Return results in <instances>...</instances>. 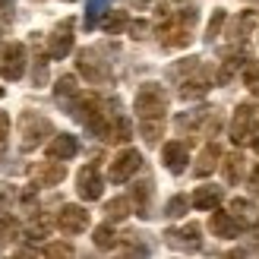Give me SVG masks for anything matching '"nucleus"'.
<instances>
[{"instance_id":"obj_1","label":"nucleus","mask_w":259,"mask_h":259,"mask_svg":"<svg viewBox=\"0 0 259 259\" xmlns=\"http://www.w3.org/2000/svg\"><path fill=\"white\" fill-rule=\"evenodd\" d=\"M164 111H167V92L158 82H146L136 92V114L146 120V117H164Z\"/></svg>"},{"instance_id":"obj_2","label":"nucleus","mask_w":259,"mask_h":259,"mask_svg":"<svg viewBox=\"0 0 259 259\" xmlns=\"http://www.w3.org/2000/svg\"><path fill=\"white\" fill-rule=\"evenodd\" d=\"M22 152H32L35 146H41V139L54 133V126H51L48 117L41 114H22Z\"/></svg>"},{"instance_id":"obj_3","label":"nucleus","mask_w":259,"mask_h":259,"mask_svg":"<svg viewBox=\"0 0 259 259\" xmlns=\"http://www.w3.org/2000/svg\"><path fill=\"white\" fill-rule=\"evenodd\" d=\"M73 25H76V22H73L70 16L54 25V32H51V38H48V57L63 60V57L73 51Z\"/></svg>"},{"instance_id":"obj_4","label":"nucleus","mask_w":259,"mask_h":259,"mask_svg":"<svg viewBox=\"0 0 259 259\" xmlns=\"http://www.w3.org/2000/svg\"><path fill=\"white\" fill-rule=\"evenodd\" d=\"M256 120H259V111H256L253 105H240V108L234 111V120H231V139H234V146H240L243 139L253 136Z\"/></svg>"},{"instance_id":"obj_5","label":"nucleus","mask_w":259,"mask_h":259,"mask_svg":"<svg viewBox=\"0 0 259 259\" xmlns=\"http://www.w3.org/2000/svg\"><path fill=\"white\" fill-rule=\"evenodd\" d=\"M139 167H142V155H139L136 149H123L117 158L111 161V171H108V174H111L114 184H126V180L133 177Z\"/></svg>"},{"instance_id":"obj_6","label":"nucleus","mask_w":259,"mask_h":259,"mask_svg":"<svg viewBox=\"0 0 259 259\" xmlns=\"http://www.w3.org/2000/svg\"><path fill=\"white\" fill-rule=\"evenodd\" d=\"M0 73H4V79H10V82L22 79V73H25V45H19V41L7 45L4 63H0Z\"/></svg>"},{"instance_id":"obj_7","label":"nucleus","mask_w":259,"mask_h":259,"mask_svg":"<svg viewBox=\"0 0 259 259\" xmlns=\"http://www.w3.org/2000/svg\"><path fill=\"white\" fill-rule=\"evenodd\" d=\"M57 228L63 234H82L89 228V212L82 205H63L60 215H57Z\"/></svg>"},{"instance_id":"obj_8","label":"nucleus","mask_w":259,"mask_h":259,"mask_svg":"<svg viewBox=\"0 0 259 259\" xmlns=\"http://www.w3.org/2000/svg\"><path fill=\"white\" fill-rule=\"evenodd\" d=\"M158 38H161V45H164V48H187L193 35H190V25H187V22H180L177 16H171V19L161 25Z\"/></svg>"},{"instance_id":"obj_9","label":"nucleus","mask_w":259,"mask_h":259,"mask_svg":"<svg viewBox=\"0 0 259 259\" xmlns=\"http://www.w3.org/2000/svg\"><path fill=\"white\" fill-rule=\"evenodd\" d=\"M76 190H79V196H82L85 202L101 199V193H105V184H101V177H98V171H95V164H89V167H82V171H79V177H76Z\"/></svg>"},{"instance_id":"obj_10","label":"nucleus","mask_w":259,"mask_h":259,"mask_svg":"<svg viewBox=\"0 0 259 259\" xmlns=\"http://www.w3.org/2000/svg\"><path fill=\"white\" fill-rule=\"evenodd\" d=\"M161 161H164V167H167L171 174H184V171H187V161H190L187 142H180V139L167 142V146L161 149Z\"/></svg>"},{"instance_id":"obj_11","label":"nucleus","mask_w":259,"mask_h":259,"mask_svg":"<svg viewBox=\"0 0 259 259\" xmlns=\"http://www.w3.org/2000/svg\"><path fill=\"white\" fill-rule=\"evenodd\" d=\"M164 240L174 250H199V225H184V228H171L164 234Z\"/></svg>"},{"instance_id":"obj_12","label":"nucleus","mask_w":259,"mask_h":259,"mask_svg":"<svg viewBox=\"0 0 259 259\" xmlns=\"http://www.w3.org/2000/svg\"><path fill=\"white\" fill-rule=\"evenodd\" d=\"M76 152H79V139H76V136H70V133H57L54 139L48 142V158L70 161Z\"/></svg>"},{"instance_id":"obj_13","label":"nucleus","mask_w":259,"mask_h":259,"mask_svg":"<svg viewBox=\"0 0 259 259\" xmlns=\"http://www.w3.org/2000/svg\"><path fill=\"white\" fill-rule=\"evenodd\" d=\"M212 89V76L205 73L202 67H196V76H190V79H184L180 82V98H202L205 92Z\"/></svg>"},{"instance_id":"obj_14","label":"nucleus","mask_w":259,"mask_h":259,"mask_svg":"<svg viewBox=\"0 0 259 259\" xmlns=\"http://www.w3.org/2000/svg\"><path fill=\"white\" fill-rule=\"evenodd\" d=\"M209 231H212L215 237L234 240V237H237V231H240V225L234 222V215H231V212H215V209H212V218H209Z\"/></svg>"},{"instance_id":"obj_15","label":"nucleus","mask_w":259,"mask_h":259,"mask_svg":"<svg viewBox=\"0 0 259 259\" xmlns=\"http://www.w3.org/2000/svg\"><path fill=\"white\" fill-rule=\"evenodd\" d=\"M231 215H234V222L240 228H247V231H253L259 225V212H256V205L250 199H240V196L231 199Z\"/></svg>"},{"instance_id":"obj_16","label":"nucleus","mask_w":259,"mask_h":259,"mask_svg":"<svg viewBox=\"0 0 259 259\" xmlns=\"http://www.w3.org/2000/svg\"><path fill=\"white\" fill-rule=\"evenodd\" d=\"M63 177H67V167H63V161H57V158L41 161V164L35 167V180H38L41 187H57Z\"/></svg>"},{"instance_id":"obj_17","label":"nucleus","mask_w":259,"mask_h":259,"mask_svg":"<svg viewBox=\"0 0 259 259\" xmlns=\"http://www.w3.org/2000/svg\"><path fill=\"white\" fill-rule=\"evenodd\" d=\"M218 158H222V149H218L215 142H209V146L199 152L196 164H193V174H196V177H209L215 167H218Z\"/></svg>"},{"instance_id":"obj_18","label":"nucleus","mask_w":259,"mask_h":259,"mask_svg":"<svg viewBox=\"0 0 259 259\" xmlns=\"http://www.w3.org/2000/svg\"><path fill=\"white\" fill-rule=\"evenodd\" d=\"M190 202L202 212H212V209H218V202H222V187H199Z\"/></svg>"},{"instance_id":"obj_19","label":"nucleus","mask_w":259,"mask_h":259,"mask_svg":"<svg viewBox=\"0 0 259 259\" xmlns=\"http://www.w3.org/2000/svg\"><path fill=\"white\" fill-rule=\"evenodd\" d=\"M79 70L85 73V79H92V82H105L108 79V67H101L92 51H82L79 54Z\"/></svg>"},{"instance_id":"obj_20","label":"nucleus","mask_w":259,"mask_h":259,"mask_svg":"<svg viewBox=\"0 0 259 259\" xmlns=\"http://www.w3.org/2000/svg\"><path fill=\"white\" fill-rule=\"evenodd\" d=\"M133 202H136V215L142 218L152 215V180H139L133 187Z\"/></svg>"},{"instance_id":"obj_21","label":"nucleus","mask_w":259,"mask_h":259,"mask_svg":"<svg viewBox=\"0 0 259 259\" xmlns=\"http://www.w3.org/2000/svg\"><path fill=\"white\" fill-rule=\"evenodd\" d=\"M253 25H256V13L247 10V13H240V16L231 22V41H247V35L253 32Z\"/></svg>"},{"instance_id":"obj_22","label":"nucleus","mask_w":259,"mask_h":259,"mask_svg":"<svg viewBox=\"0 0 259 259\" xmlns=\"http://www.w3.org/2000/svg\"><path fill=\"white\" fill-rule=\"evenodd\" d=\"M222 171H225L228 184H240V177H243V155L240 152H231L228 158L222 161Z\"/></svg>"},{"instance_id":"obj_23","label":"nucleus","mask_w":259,"mask_h":259,"mask_svg":"<svg viewBox=\"0 0 259 259\" xmlns=\"http://www.w3.org/2000/svg\"><path fill=\"white\" fill-rule=\"evenodd\" d=\"M243 63H247V54H243V51H237V54H231L228 60H222V70H218V82H228L237 70H243Z\"/></svg>"},{"instance_id":"obj_24","label":"nucleus","mask_w":259,"mask_h":259,"mask_svg":"<svg viewBox=\"0 0 259 259\" xmlns=\"http://www.w3.org/2000/svg\"><path fill=\"white\" fill-rule=\"evenodd\" d=\"M101 25H105V32H108V35H117L120 29H126V25H130V16H126V10H114V13H108V16H105V22H101Z\"/></svg>"},{"instance_id":"obj_25","label":"nucleus","mask_w":259,"mask_h":259,"mask_svg":"<svg viewBox=\"0 0 259 259\" xmlns=\"http://www.w3.org/2000/svg\"><path fill=\"white\" fill-rule=\"evenodd\" d=\"M76 92H79V85H76V76H60V79H57V85H54V95H57V101L76 98Z\"/></svg>"},{"instance_id":"obj_26","label":"nucleus","mask_w":259,"mask_h":259,"mask_svg":"<svg viewBox=\"0 0 259 259\" xmlns=\"http://www.w3.org/2000/svg\"><path fill=\"white\" fill-rule=\"evenodd\" d=\"M161 130H164L161 117H146V120H142V136H146L149 146H155V142L161 139Z\"/></svg>"},{"instance_id":"obj_27","label":"nucleus","mask_w":259,"mask_h":259,"mask_svg":"<svg viewBox=\"0 0 259 259\" xmlns=\"http://www.w3.org/2000/svg\"><path fill=\"white\" fill-rule=\"evenodd\" d=\"M130 136H133V126H130V120L126 117H117L111 123V133H108V139L111 142H126Z\"/></svg>"},{"instance_id":"obj_28","label":"nucleus","mask_w":259,"mask_h":259,"mask_svg":"<svg viewBox=\"0 0 259 259\" xmlns=\"http://www.w3.org/2000/svg\"><path fill=\"white\" fill-rule=\"evenodd\" d=\"M105 212H108V222H123V218L130 215V199H123V196L120 199H111Z\"/></svg>"},{"instance_id":"obj_29","label":"nucleus","mask_w":259,"mask_h":259,"mask_svg":"<svg viewBox=\"0 0 259 259\" xmlns=\"http://www.w3.org/2000/svg\"><path fill=\"white\" fill-rule=\"evenodd\" d=\"M114 243H117V237H114V228H111V225H98V228H95V247H98V250H111Z\"/></svg>"},{"instance_id":"obj_30","label":"nucleus","mask_w":259,"mask_h":259,"mask_svg":"<svg viewBox=\"0 0 259 259\" xmlns=\"http://www.w3.org/2000/svg\"><path fill=\"white\" fill-rule=\"evenodd\" d=\"M16 234H19L16 218L4 212V215H0V240H16Z\"/></svg>"},{"instance_id":"obj_31","label":"nucleus","mask_w":259,"mask_h":259,"mask_svg":"<svg viewBox=\"0 0 259 259\" xmlns=\"http://www.w3.org/2000/svg\"><path fill=\"white\" fill-rule=\"evenodd\" d=\"M187 205H190L187 196H174V199H167L164 215H167V218H184V215H187Z\"/></svg>"},{"instance_id":"obj_32","label":"nucleus","mask_w":259,"mask_h":259,"mask_svg":"<svg viewBox=\"0 0 259 259\" xmlns=\"http://www.w3.org/2000/svg\"><path fill=\"white\" fill-rule=\"evenodd\" d=\"M105 7H108V0H89V10H85V29H95V22H98L101 13H105Z\"/></svg>"},{"instance_id":"obj_33","label":"nucleus","mask_w":259,"mask_h":259,"mask_svg":"<svg viewBox=\"0 0 259 259\" xmlns=\"http://www.w3.org/2000/svg\"><path fill=\"white\" fill-rule=\"evenodd\" d=\"M225 19H228V13H225V10H215V16H212V22H209V29H205V41H215L218 32H222V25H225Z\"/></svg>"},{"instance_id":"obj_34","label":"nucleus","mask_w":259,"mask_h":259,"mask_svg":"<svg viewBox=\"0 0 259 259\" xmlns=\"http://www.w3.org/2000/svg\"><path fill=\"white\" fill-rule=\"evenodd\" d=\"M243 85H247L253 95H259V63H250L247 67V73H243Z\"/></svg>"},{"instance_id":"obj_35","label":"nucleus","mask_w":259,"mask_h":259,"mask_svg":"<svg viewBox=\"0 0 259 259\" xmlns=\"http://www.w3.org/2000/svg\"><path fill=\"white\" fill-rule=\"evenodd\" d=\"M48 231H51V218H38V222H32V225H29V234H32V240L45 237Z\"/></svg>"},{"instance_id":"obj_36","label":"nucleus","mask_w":259,"mask_h":259,"mask_svg":"<svg viewBox=\"0 0 259 259\" xmlns=\"http://www.w3.org/2000/svg\"><path fill=\"white\" fill-rule=\"evenodd\" d=\"M45 82H48V60L38 57L35 60V85H45Z\"/></svg>"},{"instance_id":"obj_37","label":"nucleus","mask_w":259,"mask_h":259,"mask_svg":"<svg viewBox=\"0 0 259 259\" xmlns=\"http://www.w3.org/2000/svg\"><path fill=\"white\" fill-rule=\"evenodd\" d=\"M45 253L48 256H73V247H70V243H51Z\"/></svg>"},{"instance_id":"obj_38","label":"nucleus","mask_w":259,"mask_h":259,"mask_svg":"<svg viewBox=\"0 0 259 259\" xmlns=\"http://www.w3.org/2000/svg\"><path fill=\"white\" fill-rule=\"evenodd\" d=\"M7 136H10V114L0 111V146L7 142Z\"/></svg>"},{"instance_id":"obj_39","label":"nucleus","mask_w":259,"mask_h":259,"mask_svg":"<svg viewBox=\"0 0 259 259\" xmlns=\"http://www.w3.org/2000/svg\"><path fill=\"white\" fill-rule=\"evenodd\" d=\"M130 32H133V38H146V32H149V22H130Z\"/></svg>"},{"instance_id":"obj_40","label":"nucleus","mask_w":259,"mask_h":259,"mask_svg":"<svg viewBox=\"0 0 259 259\" xmlns=\"http://www.w3.org/2000/svg\"><path fill=\"white\" fill-rule=\"evenodd\" d=\"M250 190H253V193H259V164L253 167V174H250Z\"/></svg>"},{"instance_id":"obj_41","label":"nucleus","mask_w":259,"mask_h":259,"mask_svg":"<svg viewBox=\"0 0 259 259\" xmlns=\"http://www.w3.org/2000/svg\"><path fill=\"white\" fill-rule=\"evenodd\" d=\"M253 149H256V155H259V133L253 136Z\"/></svg>"},{"instance_id":"obj_42","label":"nucleus","mask_w":259,"mask_h":259,"mask_svg":"<svg viewBox=\"0 0 259 259\" xmlns=\"http://www.w3.org/2000/svg\"><path fill=\"white\" fill-rule=\"evenodd\" d=\"M7 4H10V0H0V10H4V7H7Z\"/></svg>"},{"instance_id":"obj_43","label":"nucleus","mask_w":259,"mask_h":259,"mask_svg":"<svg viewBox=\"0 0 259 259\" xmlns=\"http://www.w3.org/2000/svg\"><path fill=\"white\" fill-rule=\"evenodd\" d=\"M0 98H4V85H0Z\"/></svg>"}]
</instances>
